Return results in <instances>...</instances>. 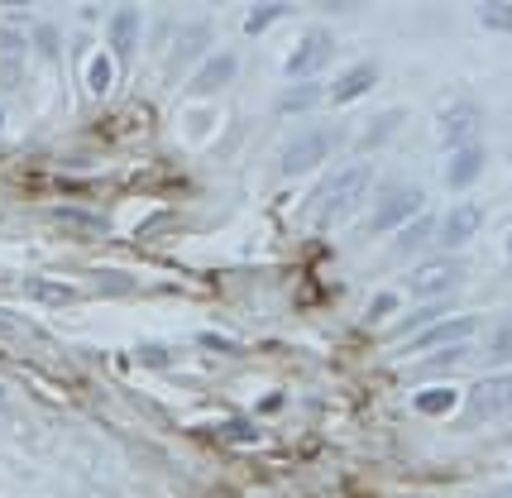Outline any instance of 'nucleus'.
<instances>
[{"label": "nucleus", "mask_w": 512, "mask_h": 498, "mask_svg": "<svg viewBox=\"0 0 512 498\" xmlns=\"http://www.w3.org/2000/svg\"><path fill=\"white\" fill-rule=\"evenodd\" d=\"M422 202L426 192L422 187H412V182H393V187H383L374 211H369V235H388V230H402L407 221H417L422 216Z\"/></svg>", "instance_id": "f257e3e1"}, {"label": "nucleus", "mask_w": 512, "mask_h": 498, "mask_svg": "<svg viewBox=\"0 0 512 498\" xmlns=\"http://www.w3.org/2000/svg\"><path fill=\"white\" fill-rule=\"evenodd\" d=\"M225 436H230V441H259V431L249 427V422H230V427H225Z\"/></svg>", "instance_id": "c85d7f7f"}, {"label": "nucleus", "mask_w": 512, "mask_h": 498, "mask_svg": "<svg viewBox=\"0 0 512 498\" xmlns=\"http://www.w3.org/2000/svg\"><path fill=\"white\" fill-rule=\"evenodd\" d=\"M460 283H465V264L455 254H436V259H426V264H417V269L407 273V293L422 297V302H441Z\"/></svg>", "instance_id": "f03ea898"}, {"label": "nucleus", "mask_w": 512, "mask_h": 498, "mask_svg": "<svg viewBox=\"0 0 512 498\" xmlns=\"http://www.w3.org/2000/svg\"><path fill=\"white\" fill-rule=\"evenodd\" d=\"M335 58V39L331 29H307L302 39H297V48L288 53V63H283V72H288L292 82H312L316 72L326 68Z\"/></svg>", "instance_id": "0eeeda50"}, {"label": "nucleus", "mask_w": 512, "mask_h": 498, "mask_svg": "<svg viewBox=\"0 0 512 498\" xmlns=\"http://www.w3.org/2000/svg\"><path fill=\"white\" fill-rule=\"evenodd\" d=\"M331 149H335V130H326V125L302 130V135H292L288 144H283L278 173H283V178H302V173H312L321 159H331Z\"/></svg>", "instance_id": "7ed1b4c3"}, {"label": "nucleus", "mask_w": 512, "mask_h": 498, "mask_svg": "<svg viewBox=\"0 0 512 498\" xmlns=\"http://www.w3.org/2000/svg\"><path fill=\"white\" fill-rule=\"evenodd\" d=\"M479 336V317H441L431 321L426 331H417V336H407V355H431V350H460V345H469V340Z\"/></svg>", "instance_id": "39448f33"}, {"label": "nucleus", "mask_w": 512, "mask_h": 498, "mask_svg": "<svg viewBox=\"0 0 512 498\" xmlns=\"http://www.w3.org/2000/svg\"><path fill=\"white\" fill-rule=\"evenodd\" d=\"M455 403H460L455 388H417L412 393V408L422 412V417H446V412H455Z\"/></svg>", "instance_id": "aec40b11"}, {"label": "nucleus", "mask_w": 512, "mask_h": 498, "mask_svg": "<svg viewBox=\"0 0 512 498\" xmlns=\"http://www.w3.org/2000/svg\"><path fill=\"white\" fill-rule=\"evenodd\" d=\"M402 120H407V111H402V106H388V111L369 115V125L359 130L355 149H359V154H369V149H379V144H388V139H393V135L402 130Z\"/></svg>", "instance_id": "2eb2a0df"}, {"label": "nucleus", "mask_w": 512, "mask_h": 498, "mask_svg": "<svg viewBox=\"0 0 512 498\" xmlns=\"http://www.w3.org/2000/svg\"><path fill=\"white\" fill-rule=\"evenodd\" d=\"M0 48H5V53H20L24 48V34L15 24H0Z\"/></svg>", "instance_id": "cd10ccee"}, {"label": "nucleus", "mask_w": 512, "mask_h": 498, "mask_svg": "<svg viewBox=\"0 0 512 498\" xmlns=\"http://www.w3.org/2000/svg\"><path fill=\"white\" fill-rule=\"evenodd\" d=\"M0 130H5V111H0Z\"/></svg>", "instance_id": "2f4dec72"}, {"label": "nucleus", "mask_w": 512, "mask_h": 498, "mask_svg": "<svg viewBox=\"0 0 512 498\" xmlns=\"http://www.w3.org/2000/svg\"><path fill=\"white\" fill-rule=\"evenodd\" d=\"M283 15H288V5H254V10L245 15V34H264L268 24L283 20Z\"/></svg>", "instance_id": "b1692460"}, {"label": "nucleus", "mask_w": 512, "mask_h": 498, "mask_svg": "<svg viewBox=\"0 0 512 498\" xmlns=\"http://www.w3.org/2000/svg\"><path fill=\"white\" fill-rule=\"evenodd\" d=\"M29 44H39V53L53 58V53H58V29H53V24H34V29H29Z\"/></svg>", "instance_id": "a878e982"}, {"label": "nucleus", "mask_w": 512, "mask_h": 498, "mask_svg": "<svg viewBox=\"0 0 512 498\" xmlns=\"http://www.w3.org/2000/svg\"><path fill=\"white\" fill-rule=\"evenodd\" d=\"M201 345H211V350H235V345H230V340H225V336H211V331L201 336Z\"/></svg>", "instance_id": "7c9ffc66"}, {"label": "nucleus", "mask_w": 512, "mask_h": 498, "mask_svg": "<svg viewBox=\"0 0 512 498\" xmlns=\"http://www.w3.org/2000/svg\"><path fill=\"white\" fill-rule=\"evenodd\" d=\"M479 125H484L479 101L460 96V101H450L446 111H441V120H436V135L446 139L450 149H460V144H474V139H479Z\"/></svg>", "instance_id": "6e6552de"}, {"label": "nucleus", "mask_w": 512, "mask_h": 498, "mask_svg": "<svg viewBox=\"0 0 512 498\" xmlns=\"http://www.w3.org/2000/svg\"><path fill=\"white\" fill-rule=\"evenodd\" d=\"M24 293L34 297V302H44V307H72V302L82 297L72 283H58V278H29Z\"/></svg>", "instance_id": "a211bd4d"}, {"label": "nucleus", "mask_w": 512, "mask_h": 498, "mask_svg": "<svg viewBox=\"0 0 512 498\" xmlns=\"http://www.w3.org/2000/svg\"><path fill=\"white\" fill-rule=\"evenodd\" d=\"M379 63L374 58H359V63H350V68L335 77L331 87H326V101H335V106H350V101H359V96H369V91L379 87Z\"/></svg>", "instance_id": "9b49d317"}, {"label": "nucleus", "mask_w": 512, "mask_h": 498, "mask_svg": "<svg viewBox=\"0 0 512 498\" xmlns=\"http://www.w3.org/2000/svg\"><path fill=\"white\" fill-rule=\"evenodd\" d=\"M484 360H489V364H508V360H512V312H508L503 321H498V326H493Z\"/></svg>", "instance_id": "4be33fe9"}, {"label": "nucleus", "mask_w": 512, "mask_h": 498, "mask_svg": "<svg viewBox=\"0 0 512 498\" xmlns=\"http://www.w3.org/2000/svg\"><path fill=\"white\" fill-rule=\"evenodd\" d=\"M235 72H240V53H230V48L206 53L197 63V72H192V82H187V96H216V91H225L235 82Z\"/></svg>", "instance_id": "9d476101"}, {"label": "nucleus", "mask_w": 512, "mask_h": 498, "mask_svg": "<svg viewBox=\"0 0 512 498\" xmlns=\"http://www.w3.org/2000/svg\"><path fill=\"white\" fill-rule=\"evenodd\" d=\"M369 182H374V173H369V163H345L335 178H326V187L316 192L321 197V221H335V216H345L350 206L369 192Z\"/></svg>", "instance_id": "20e7f679"}, {"label": "nucleus", "mask_w": 512, "mask_h": 498, "mask_svg": "<svg viewBox=\"0 0 512 498\" xmlns=\"http://www.w3.org/2000/svg\"><path fill=\"white\" fill-rule=\"evenodd\" d=\"M53 226L77 230L82 240H101V235H106V216H96V211H82V206H58V211H53Z\"/></svg>", "instance_id": "dca6fc26"}, {"label": "nucleus", "mask_w": 512, "mask_h": 498, "mask_svg": "<svg viewBox=\"0 0 512 498\" xmlns=\"http://www.w3.org/2000/svg\"><path fill=\"white\" fill-rule=\"evenodd\" d=\"M96 288H101V293H134V278L130 273H101Z\"/></svg>", "instance_id": "bb28decb"}, {"label": "nucleus", "mask_w": 512, "mask_h": 498, "mask_svg": "<svg viewBox=\"0 0 512 498\" xmlns=\"http://www.w3.org/2000/svg\"><path fill=\"white\" fill-rule=\"evenodd\" d=\"M326 101V87L321 82H288V91L278 96V111L283 115H297V111H312Z\"/></svg>", "instance_id": "6ab92c4d"}, {"label": "nucleus", "mask_w": 512, "mask_h": 498, "mask_svg": "<svg viewBox=\"0 0 512 498\" xmlns=\"http://www.w3.org/2000/svg\"><path fill=\"white\" fill-rule=\"evenodd\" d=\"M139 360L144 364H168V350H163V345H139Z\"/></svg>", "instance_id": "c756f323"}, {"label": "nucleus", "mask_w": 512, "mask_h": 498, "mask_svg": "<svg viewBox=\"0 0 512 498\" xmlns=\"http://www.w3.org/2000/svg\"><path fill=\"white\" fill-rule=\"evenodd\" d=\"M503 412H512V369L508 374H489V379L469 384V393H465L469 422H493V417H503Z\"/></svg>", "instance_id": "423d86ee"}, {"label": "nucleus", "mask_w": 512, "mask_h": 498, "mask_svg": "<svg viewBox=\"0 0 512 498\" xmlns=\"http://www.w3.org/2000/svg\"><path fill=\"white\" fill-rule=\"evenodd\" d=\"M474 15H479L484 29H498V34H508L512 29V5H503V0H484V5H474Z\"/></svg>", "instance_id": "5701e85b"}, {"label": "nucleus", "mask_w": 512, "mask_h": 498, "mask_svg": "<svg viewBox=\"0 0 512 498\" xmlns=\"http://www.w3.org/2000/svg\"><path fill=\"white\" fill-rule=\"evenodd\" d=\"M139 10L134 5H120L111 20H106V39H111V53L115 58H130L134 48H139Z\"/></svg>", "instance_id": "4468645a"}, {"label": "nucleus", "mask_w": 512, "mask_h": 498, "mask_svg": "<svg viewBox=\"0 0 512 498\" xmlns=\"http://www.w3.org/2000/svg\"><path fill=\"white\" fill-rule=\"evenodd\" d=\"M484 163H489V149L474 139V144H460V149H450L446 159V187L450 192H465V187H474L479 182V173H484Z\"/></svg>", "instance_id": "f8f14e48"}, {"label": "nucleus", "mask_w": 512, "mask_h": 498, "mask_svg": "<svg viewBox=\"0 0 512 498\" xmlns=\"http://www.w3.org/2000/svg\"><path fill=\"white\" fill-rule=\"evenodd\" d=\"M436 240V216H417V221H407L402 235L393 240V259H412L417 249H426Z\"/></svg>", "instance_id": "f3484780"}, {"label": "nucleus", "mask_w": 512, "mask_h": 498, "mask_svg": "<svg viewBox=\"0 0 512 498\" xmlns=\"http://www.w3.org/2000/svg\"><path fill=\"white\" fill-rule=\"evenodd\" d=\"M398 312V293H374L369 297V312H364V321H388Z\"/></svg>", "instance_id": "393cba45"}, {"label": "nucleus", "mask_w": 512, "mask_h": 498, "mask_svg": "<svg viewBox=\"0 0 512 498\" xmlns=\"http://www.w3.org/2000/svg\"><path fill=\"white\" fill-rule=\"evenodd\" d=\"M115 82V58H111V48H101V53H91V63H87V87L91 96H106Z\"/></svg>", "instance_id": "412c9836"}, {"label": "nucleus", "mask_w": 512, "mask_h": 498, "mask_svg": "<svg viewBox=\"0 0 512 498\" xmlns=\"http://www.w3.org/2000/svg\"><path fill=\"white\" fill-rule=\"evenodd\" d=\"M479 226H484V211L474 202H455L446 216L436 221V245L446 249V254H455V249H465L469 240L479 235Z\"/></svg>", "instance_id": "1a4fd4ad"}, {"label": "nucleus", "mask_w": 512, "mask_h": 498, "mask_svg": "<svg viewBox=\"0 0 512 498\" xmlns=\"http://www.w3.org/2000/svg\"><path fill=\"white\" fill-rule=\"evenodd\" d=\"M206 44H211V20H187L178 29V44L168 53V72L178 77L187 63H201L206 58Z\"/></svg>", "instance_id": "ddd939ff"}]
</instances>
